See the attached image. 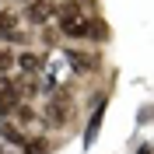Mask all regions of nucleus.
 Masks as SVG:
<instances>
[{
    "label": "nucleus",
    "instance_id": "14",
    "mask_svg": "<svg viewBox=\"0 0 154 154\" xmlns=\"http://www.w3.org/2000/svg\"><path fill=\"white\" fill-rule=\"evenodd\" d=\"M28 4H32V0H28Z\"/></svg>",
    "mask_w": 154,
    "mask_h": 154
},
{
    "label": "nucleus",
    "instance_id": "3",
    "mask_svg": "<svg viewBox=\"0 0 154 154\" xmlns=\"http://www.w3.org/2000/svg\"><path fill=\"white\" fill-rule=\"evenodd\" d=\"M18 105V91H14V81L11 77H0V116H11Z\"/></svg>",
    "mask_w": 154,
    "mask_h": 154
},
{
    "label": "nucleus",
    "instance_id": "11",
    "mask_svg": "<svg viewBox=\"0 0 154 154\" xmlns=\"http://www.w3.org/2000/svg\"><path fill=\"white\" fill-rule=\"evenodd\" d=\"M11 63H14V60H11V53H7V49H0V74H4V70H11Z\"/></svg>",
    "mask_w": 154,
    "mask_h": 154
},
{
    "label": "nucleus",
    "instance_id": "4",
    "mask_svg": "<svg viewBox=\"0 0 154 154\" xmlns=\"http://www.w3.org/2000/svg\"><path fill=\"white\" fill-rule=\"evenodd\" d=\"M25 18H28L32 25H46V21L53 18V4H49V0H32L28 11H25Z\"/></svg>",
    "mask_w": 154,
    "mask_h": 154
},
{
    "label": "nucleus",
    "instance_id": "8",
    "mask_svg": "<svg viewBox=\"0 0 154 154\" xmlns=\"http://www.w3.org/2000/svg\"><path fill=\"white\" fill-rule=\"evenodd\" d=\"M0 140H7V144L21 147V144H25V133H21V130L11 123V119H4V123H0Z\"/></svg>",
    "mask_w": 154,
    "mask_h": 154
},
{
    "label": "nucleus",
    "instance_id": "1",
    "mask_svg": "<svg viewBox=\"0 0 154 154\" xmlns=\"http://www.w3.org/2000/svg\"><path fill=\"white\" fill-rule=\"evenodd\" d=\"M60 28L67 32L70 38H84L91 32V21H88V14H81L77 4H63L60 7Z\"/></svg>",
    "mask_w": 154,
    "mask_h": 154
},
{
    "label": "nucleus",
    "instance_id": "12",
    "mask_svg": "<svg viewBox=\"0 0 154 154\" xmlns=\"http://www.w3.org/2000/svg\"><path fill=\"white\" fill-rule=\"evenodd\" d=\"M0 154H18V151H0Z\"/></svg>",
    "mask_w": 154,
    "mask_h": 154
},
{
    "label": "nucleus",
    "instance_id": "10",
    "mask_svg": "<svg viewBox=\"0 0 154 154\" xmlns=\"http://www.w3.org/2000/svg\"><path fill=\"white\" fill-rule=\"evenodd\" d=\"M25 154H49V144L42 140V137H35V140H25Z\"/></svg>",
    "mask_w": 154,
    "mask_h": 154
},
{
    "label": "nucleus",
    "instance_id": "2",
    "mask_svg": "<svg viewBox=\"0 0 154 154\" xmlns=\"http://www.w3.org/2000/svg\"><path fill=\"white\" fill-rule=\"evenodd\" d=\"M42 116H46L49 126H63V123H67V116H70V98L63 95V91L49 95V98H46V109H42Z\"/></svg>",
    "mask_w": 154,
    "mask_h": 154
},
{
    "label": "nucleus",
    "instance_id": "13",
    "mask_svg": "<svg viewBox=\"0 0 154 154\" xmlns=\"http://www.w3.org/2000/svg\"><path fill=\"white\" fill-rule=\"evenodd\" d=\"M0 151H4V140H0Z\"/></svg>",
    "mask_w": 154,
    "mask_h": 154
},
{
    "label": "nucleus",
    "instance_id": "5",
    "mask_svg": "<svg viewBox=\"0 0 154 154\" xmlns=\"http://www.w3.org/2000/svg\"><path fill=\"white\" fill-rule=\"evenodd\" d=\"M67 63L77 70V74H95V70H98V56H95V53H70Z\"/></svg>",
    "mask_w": 154,
    "mask_h": 154
},
{
    "label": "nucleus",
    "instance_id": "7",
    "mask_svg": "<svg viewBox=\"0 0 154 154\" xmlns=\"http://www.w3.org/2000/svg\"><path fill=\"white\" fill-rule=\"evenodd\" d=\"M14 91H18V98H32L38 91V81H35V74H21L18 81H14Z\"/></svg>",
    "mask_w": 154,
    "mask_h": 154
},
{
    "label": "nucleus",
    "instance_id": "9",
    "mask_svg": "<svg viewBox=\"0 0 154 154\" xmlns=\"http://www.w3.org/2000/svg\"><path fill=\"white\" fill-rule=\"evenodd\" d=\"M18 70H21V74H38V70H42V56L21 53V56H18Z\"/></svg>",
    "mask_w": 154,
    "mask_h": 154
},
{
    "label": "nucleus",
    "instance_id": "6",
    "mask_svg": "<svg viewBox=\"0 0 154 154\" xmlns=\"http://www.w3.org/2000/svg\"><path fill=\"white\" fill-rule=\"evenodd\" d=\"M0 38H4V42H21L18 14H4V11H0Z\"/></svg>",
    "mask_w": 154,
    "mask_h": 154
}]
</instances>
